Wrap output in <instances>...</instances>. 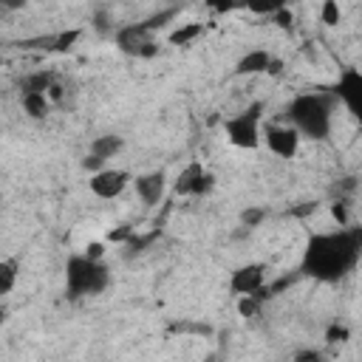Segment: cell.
<instances>
[{
  "label": "cell",
  "instance_id": "4dcf8cb0",
  "mask_svg": "<svg viewBox=\"0 0 362 362\" xmlns=\"http://www.w3.org/2000/svg\"><path fill=\"white\" fill-rule=\"evenodd\" d=\"M102 255H105V243L93 240V243L85 246V257H90V260H102Z\"/></svg>",
  "mask_w": 362,
  "mask_h": 362
},
{
  "label": "cell",
  "instance_id": "30bf717a",
  "mask_svg": "<svg viewBox=\"0 0 362 362\" xmlns=\"http://www.w3.org/2000/svg\"><path fill=\"white\" fill-rule=\"evenodd\" d=\"M266 283V266L263 263H246V266H238L229 277V291L232 294H252L257 291L260 286Z\"/></svg>",
  "mask_w": 362,
  "mask_h": 362
},
{
  "label": "cell",
  "instance_id": "9a60e30c",
  "mask_svg": "<svg viewBox=\"0 0 362 362\" xmlns=\"http://www.w3.org/2000/svg\"><path fill=\"white\" fill-rule=\"evenodd\" d=\"M122 147H124V139L116 136V133H105V136H96V139L90 141V153H96V156L105 158V161L113 158V156H119Z\"/></svg>",
  "mask_w": 362,
  "mask_h": 362
},
{
  "label": "cell",
  "instance_id": "ffe728a7",
  "mask_svg": "<svg viewBox=\"0 0 362 362\" xmlns=\"http://www.w3.org/2000/svg\"><path fill=\"white\" fill-rule=\"evenodd\" d=\"M175 14H178V8H161L158 14L144 17V20H141V25H144L147 31H153V34H156V31H158V28H164V25H167V23H170Z\"/></svg>",
  "mask_w": 362,
  "mask_h": 362
},
{
  "label": "cell",
  "instance_id": "7402d4cb",
  "mask_svg": "<svg viewBox=\"0 0 362 362\" xmlns=\"http://www.w3.org/2000/svg\"><path fill=\"white\" fill-rule=\"evenodd\" d=\"M263 218H266V209H260V206H246V209L240 212V226L255 229V226H260Z\"/></svg>",
  "mask_w": 362,
  "mask_h": 362
},
{
  "label": "cell",
  "instance_id": "4316f807",
  "mask_svg": "<svg viewBox=\"0 0 362 362\" xmlns=\"http://www.w3.org/2000/svg\"><path fill=\"white\" fill-rule=\"evenodd\" d=\"M331 218H334L339 226H348V209H345L342 201H334V204H331Z\"/></svg>",
  "mask_w": 362,
  "mask_h": 362
},
{
  "label": "cell",
  "instance_id": "74e56055",
  "mask_svg": "<svg viewBox=\"0 0 362 362\" xmlns=\"http://www.w3.org/2000/svg\"><path fill=\"white\" fill-rule=\"evenodd\" d=\"M0 65H3V57H0Z\"/></svg>",
  "mask_w": 362,
  "mask_h": 362
},
{
  "label": "cell",
  "instance_id": "44dd1931",
  "mask_svg": "<svg viewBox=\"0 0 362 362\" xmlns=\"http://www.w3.org/2000/svg\"><path fill=\"white\" fill-rule=\"evenodd\" d=\"M320 20L325 25H339V3L337 0H322V8H320Z\"/></svg>",
  "mask_w": 362,
  "mask_h": 362
},
{
  "label": "cell",
  "instance_id": "9c48e42d",
  "mask_svg": "<svg viewBox=\"0 0 362 362\" xmlns=\"http://www.w3.org/2000/svg\"><path fill=\"white\" fill-rule=\"evenodd\" d=\"M334 99H339L351 110V116H359V110H362V74L356 68L342 71V76L334 88Z\"/></svg>",
  "mask_w": 362,
  "mask_h": 362
},
{
  "label": "cell",
  "instance_id": "5b68a950",
  "mask_svg": "<svg viewBox=\"0 0 362 362\" xmlns=\"http://www.w3.org/2000/svg\"><path fill=\"white\" fill-rule=\"evenodd\" d=\"M113 42L122 54L127 57H136V59H150L158 54V42H156V34L147 31L141 23H133V25H122L116 28L113 34Z\"/></svg>",
  "mask_w": 362,
  "mask_h": 362
},
{
  "label": "cell",
  "instance_id": "83f0119b",
  "mask_svg": "<svg viewBox=\"0 0 362 362\" xmlns=\"http://www.w3.org/2000/svg\"><path fill=\"white\" fill-rule=\"evenodd\" d=\"M206 8L215 14H226V11H235V0H206Z\"/></svg>",
  "mask_w": 362,
  "mask_h": 362
},
{
  "label": "cell",
  "instance_id": "2e32d148",
  "mask_svg": "<svg viewBox=\"0 0 362 362\" xmlns=\"http://www.w3.org/2000/svg\"><path fill=\"white\" fill-rule=\"evenodd\" d=\"M20 105L31 119H45L51 110V102L45 93H20Z\"/></svg>",
  "mask_w": 362,
  "mask_h": 362
},
{
  "label": "cell",
  "instance_id": "d590c367",
  "mask_svg": "<svg viewBox=\"0 0 362 362\" xmlns=\"http://www.w3.org/2000/svg\"><path fill=\"white\" fill-rule=\"evenodd\" d=\"M314 209H317V204H311V201H308L305 206H294V209H291V215H297V218H303V215H308V212H314Z\"/></svg>",
  "mask_w": 362,
  "mask_h": 362
},
{
  "label": "cell",
  "instance_id": "277c9868",
  "mask_svg": "<svg viewBox=\"0 0 362 362\" xmlns=\"http://www.w3.org/2000/svg\"><path fill=\"white\" fill-rule=\"evenodd\" d=\"M260 116H263V102H252L246 110L229 116L223 122L226 139L240 147V150H255L260 147Z\"/></svg>",
  "mask_w": 362,
  "mask_h": 362
},
{
  "label": "cell",
  "instance_id": "d4e9b609",
  "mask_svg": "<svg viewBox=\"0 0 362 362\" xmlns=\"http://www.w3.org/2000/svg\"><path fill=\"white\" fill-rule=\"evenodd\" d=\"M348 337H351V331H348L345 325H339V322H334V325H328V328H325V342H331V345L345 342Z\"/></svg>",
  "mask_w": 362,
  "mask_h": 362
},
{
  "label": "cell",
  "instance_id": "8992f818",
  "mask_svg": "<svg viewBox=\"0 0 362 362\" xmlns=\"http://www.w3.org/2000/svg\"><path fill=\"white\" fill-rule=\"evenodd\" d=\"M300 133L286 122V124H269L266 130H260V141L280 158H294L300 150Z\"/></svg>",
  "mask_w": 362,
  "mask_h": 362
},
{
  "label": "cell",
  "instance_id": "7a4b0ae2",
  "mask_svg": "<svg viewBox=\"0 0 362 362\" xmlns=\"http://www.w3.org/2000/svg\"><path fill=\"white\" fill-rule=\"evenodd\" d=\"M334 93H300L286 105V122L305 139L325 141L331 136Z\"/></svg>",
  "mask_w": 362,
  "mask_h": 362
},
{
  "label": "cell",
  "instance_id": "8d00e7d4",
  "mask_svg": "<svg viewBox=\"0 0 362 362\" xmlns=\"http://www.w3.org/2000/svg\"><path fill=\"white\" fill-rule=\"evenodd\" d=\"M3 322H6V311L0 308V328H3Z\"/></svg>",
  "mask_w": 362,
  "mask_h": 362
},
{
  "label": "cell",
  "instance_id": "e0dca14e",
  "mask_svg": "<svg viewBox=\"0 0 362 362\" xmlns=\"http://www.w3.org/2000/svg\"><path fill=\"white\" fill-rule=\"evenodd\" d=\"M283 6H288V0H235V8H246L257 17H272Z\"/></svg>",
  "mask_w": 362,
  "mask_h": 362
},
{
  "label": "cell",
  "instance_id": "f546056e",
  "mask_svg": "<svg viewBox=\"0 0 362 362\" xmlns=\"http://www.w3.org/2000/svg\"><path fill=\"white\" fill-rule=\"evenodd\" d=\"M130 235H133V226H119V229L107 232V240H113V243H122V240H127Z\"/></svg>",
  "mask_w": 362,
  "mask_h": 362
},
{
  "label": "cell",
  "instance_id": "52a82bcc",
  "mask_svg": "<svg viewBox=\"0 0 362 362\" xmlns=\"http://www.w3.org/2000/svg\"><path fill=\"white\" fill-rule=\"evenodd\" d=\"M212 187H215V175L209 170H204L201 161H189L175 178L178 195H209Z\"/></svg>",
  "mask_w": 362,
  "mask_h": 362
},
{
  "label": "cell",
  "instance_id": "d6a6232c",
  "mask_svg": "<svg viewBox=\"0 0 362 362\" xmlns=\"http://www.w3.org/2000/svg\"><path fill=\"white\" fill-rule=\"evenodd\" d=\"M283 68H286V62H283L280 57H272V59H269V65H266V74L277 76V74H283Z\"/></svg>",
  "mask_w": 362,
  "mask_h": 362
},
{
  "label": "cell",
  "instance_id": "ba28073f",
  "mask_svg": "<svg viewBox=\"0 0 362 362\" xmlns=\"http://www.w3.org/2000/svg\"><path fill=\"white\" fill-rule=\"evenodd\" d=\"M127 184H130V173H127V170H113V167H102V170L93 173L90 181H88L90 192H93L96 198H102V201L119 198Z\"/></svg>",
  "mask_w": 362,
  "mask_h": 362
},
{
  "label": "cell",
  "instance_id": "ac0fdd59",
  "mask_svg": "<svg viewBox=\"0 0 362 362\" xmlns=\"http://www.w3.org/2000/svg\"><path fill=\"white\" fill-rule=\"evenodd\" d=\"M204 34V23H184L175 31H170V45H189Z\"/></svg>",
  "mask_w": 362,
  "mask_h": 362
},
{
  "label": "cell",
  "instance_id": "6da1fadb",
  "mask_svg": "<svg viewBox=\"0 0 362 362\" xmlns=\"http://www.w3.org/2000/svg\"><path fill=\"white\" fill-rule=\"evenodd\" d=\"M359 252H362L359 226H339L337 232H314L308 235L300 260V274L314 277L320 283H337L356 269Z\"/></svg>",
  "mask_w": 362,
  "mask_h": 362
},
{
  "label": "cell",
  "instance_id": "f1b7e54d",
  "mask_svg": "<svg viewBox=\"0 0 362 362\" xmlns=\"http://www.w3.org/2000/svg\"><path fill=\"white\" fill-rule=\"evenodd\" d=\"M272 23H277L280 28H288V25H291V11H288V6L277 8V11L272 14Z\"/></svg>",
  "mask_w": 362,
  "mask_h": 362
},
{
  "label": "cell",
  "instance_id": "484cf974",
  "mask_svg": "<svg viewBox=\"0 0 362 362\" xmlns=\"http://www.w3.org/2000/svg\"><path fill=\"white\" fill-rule=\"evenodd\" d=\"M102 167H105V158H99L96 153H88V156L82 158V170H88L90 175H93V173H99Z\"/></svg>",
  "mask_w": 362,
  "mask_h": 362
},
{
  "label": "cell",
  "instance_id": "5bb4252c",
  "mask_svg": "<svg viewBox=\"0 0 362 362\" xmlns=\"http://www.w3.org/2000/svg\"><path fill=\"white\" fill-rule=\"evenodd\" d=\"M54 82H57V76L51 71H34V74H25L17 82V88H20V93H45Z\"/></svg>",
  "mask_w": 362,
  "mask_h": 362
},
{
  "label": "cell",
  "instance_id": "e575fe53",
  "mask_svg": "<svg viewBox=\"0 0 362 362\" xmlns=\"http://www.w3.org/2000/svg\"><path fill=\"white\" fill-rule=\"evenodd\" d=\"M45 96H48V102H59V99H62V85L54 82V85L45 90Z\"/></svg>",
  "mask_w": 362,
  "mask_h": 362
},
{
  "label": "cell",
  "instance_id": "4fadbf2b",
  "mask_svg": "<svg viewBox=\"0 0 362 362\" xmlns=\"http://www.w3.org/2000/svg\"><path fill=\"white\" fill-rule=\"evenodd\" d=\"M269 59H272V54H269L266 48H255V51H249V54H243V57L238 59L235 74H238V76H255V74H266Z\"/></svg>",
  "mask_w": 362,
  "mask_h": 362
},
{
  "label": "cell",
  "instance_id": "603a6c76",
  "mask_svg": "<svg viewBox=\"0 0 362 362\" xmlns=\"http://www.w3.org/2000/svg\"><path fill=\"white\" fill-rule=\"evenodd\" d=\"M238 311H240V317H257L260 303H257L252 294H240V297H238Z\"/></svg>",
  "mask_w": 362,
  "mask_h": 362
},
{
  "label": "cell",
  "instance_id": "cb8c5ba5",
  "mask_svg": "<svg viewBox=\"0 0 362 362\" xmlns=\"http://www.w3.org/2000/svg\"><path fill=\"white\" fill-rule=\"evenodd\" d=\"M90 25H93V31H96V34H113V23H110L107 11H102V8H99V11L93 14Z\"/></svg>",
  "mask_w": 362,
  "mask_h": 362
},
{
  "label": "cell",
  "instance_id": "3957f363",
  "mask_svg": "<svg viewBox=\"0 0 362 362\" xmlns=\"http://www.w3.org/2000/svg\"><path fill=\"white\" fill-rule=\"evenodd\" d=\"M110 283V272L102 260H90L85 255H71L65 263V294L71 300L102 294Z\"/></svg>",
  "mask_w": 362,
  "mask_h": 362
},
{
  "label": "cell",
  "instance_id": "1f68e13d",
  "mask_svg": "<svg viewBox=\"0 0 362 362\" xmlns=\"http://www.w3.org/2000/svg\"><path fill=\"white\" fill-rule=\"evenodd\" d=\"M294 362H322V354L320 351H297Z\"/></svg>",
  "mask_w": 362,
  "mask_h": 362
},
{
  "label": "cell",
  "instance_id": "7c38bea8",
  "mask_svg": "<svg viewBox=\"0 0 362 362\" xmlns=\"http://www.w3.org/2000/svg\"><path fill=\"white\" fill-rule=\"evenodd\" d=\"M79 34H82L79 28H71V31H59V34L25 40V42H20V45H23V48H45V51H59V54H65V51L74 48V42L79 40Z\"/></svg>",
  "mask_w": 362,
  "mask_h": 362
},
{
  "label": "cell",
  "instance_id": "836d02e7",
  "mask_svg": "<svg viewBox=\"0 0 362 362\" xmlns=\"http://www.w3.org/2000/svg\"><path fill=\"white\" fill-rule=\"evenodd\" d=\"M25 3H28V0H0V8H6V11H20V8H25Z\"/></svg>",
  "mask_w": 362,
  "mask_h": 362
},
{
  "label": "cell",
  "instance_id": "8fae6325",
  "mask_svg": "<svg viewBox=\"0 0 362 362\" xmlns=\"http://www.w3.org/2000/svg\"><path fill=\"white\" fill-rule=\"evenodd\" d=\"M136 192L139 198L147 204V206H156L161 198H164V189H167V175L164 170H153V173H144V175H136Z\"/></svg>",
  "mask_w": 362,
  "mask_h": 362
},
{
  "label": "cell",
  "instance_id": "d6986e66",
  "mask_svg": "<svg viewBox=\"0 0 362 362\" xmlns=\"http://www.w3.org/2000/svg\"><path fill=\"white\" fill-rule=\"evenodd\" d=\"M20 263L17 260H0V294H8L17 286Z\"/></svg>",
  "mask_w": 362,
  "mask_h": 362
}]
</instances>
